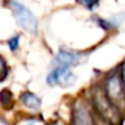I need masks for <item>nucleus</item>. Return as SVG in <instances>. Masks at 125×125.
<instances>
[{
    "label": "nucleus",
    "instance_id": "nucleus-3",
    "mask_svg": "<svg viewBox=\"0 0 125 125\" xmlns=\"http://www.w3.org/2000/svg\"><path fill=\"white\" fill-rule=\"evenodd\" d=\"M9 8L11 9L17 25L31 34H37L38 32V20L34 14L23 4H21L17 0H10L8 3Z\"/></svg>",
    "mask_w": 125,
    "mask_h": 125
},
{
    "label": "nucleus",
    "instance_id": "nucleus-1",
    "mask_svg": "<svg viewBox=\"0 0 125 125\" xmlns=\"http://www.w3.org/2000/svg\"><path fill=\"white\" fill-rule=\"evenodd\" d=\"M91 102H92V107L96 110V114L98 116L107 120L112 125L120 124L121 113L108 99V97L105 96L104 90H103L102 86L92 88V91H91Z\"/></svg>",
    "mask_w": 125,
    "mask_h": 125
},
{
    "label": "nucleus",
    "instance_id": "nucleus-14",
    "mask_svg": "<svg viewBox=\"0 0 125 125\" xmlns=\"http://www.w3.org/2000/svg\"><path fill=\"white\" fill-rule=\"evenodd\" d=\"M0 125H9V124H8V121L5 119H3L1 116H0Z\"/></svg>",
    "mask_w": 125,
    "mask_h": 125
},
{
    "label": "nucleus",
    "instance_id": "nucleus-9",
    "mask_svg": "<svg viewBox=\"0 0 125 125\" xmlns=\"http://www.w3.org/2000/svg\"><path fill=\"white\" fill-rule=\"evenodd\" d=\"M76 1L80 5H82L83 8H86L87 10H90V11H92L99 4V0H76Z\"/></svg>",
    "mask_w": 125,
    "mask_h": 125
},
{
    "label": "nucleus",
    "instance_id": "nucleus-11",
    "mask_svg": "<svg viewBox=\"0 0 125 125\" xmlns=\"http://www.w3.org/2000/svg\"><path fill=\"white\" fill-rule=\"evenodd\" d=\"M6 75V64H5V60L3 59V56L0 55V79L4 77Z\"/></svg>",
    "mask_w": 125,
    "mask_h": 125
},
{
    "label": "nucleus",
    "instance_id": "nucleus-10",
    "mask_svg": "<svg viewBox=\"0 0 125 125\" xmlns=\"http://www.w3.org/2000/svg\"><path fill=\"white\" fill-rule=\"evenodd\" d=\"M8 45H9V48L12 52L17 50L19 49V45H20V36H15V37L10 38L9 42H8Z\"/></svg>",
    "mask_w": 125,
    "mask_h": 125
},
{
    "label": "nucleus",
    "instance_id": "nucleus-5",
    "mask_svg": "<svg viewBox=\"0 0 125 125\" xmlns=\"http://www.w3.org/2000/svg\"><path fill=\"white\" fill-rule=\"evenodd\" d=\"M87 56L86 53L82 52H74L70 49H65V48H61L55 59H54V64L55 66H65V68H71L74 65L80 64L81 61L85 60V58Z\"/></svg>",
    "mask_w": 125,
    "mask_h": 125
},
{
    "label": "nucleus",
    "instance_id": "nucleus-4",
    "mask_svg": "<svg viewBox=\"0 0 125 125\" xmlns=\"http://www.w3.org/2000/svg\"><path fill=\"white\" fill-rule=\"evenodd\" d=\"M94 115L90 104L83 99L75 101L73 105V125H93Z\"/></svg>",
    "mask_w": 125,
    "mask_h": 125
},
{
    "label": "nucleus",
    "instance_id": "nucleus-13",
    "mask_svg": "<svg viewBox=\"0 0 125 125\" xmlns=\"http://www.w3.org/2000/svg\"><path fill=\"white\" fill-rule=\"evenodd\" d=\"M120 76H121V80H123L124 86H125V60L123 61V64L120 66Z\"/></svg>",
    "mask_w": 125,
    "mask_h": 125
},
{
    "label": "nucleus",
    "instance_id": "nucleus-7",
    "mask_svg": "<svg viewBox=\"0 0 125 125\" xmlns=\"http://www.w3.org/2000/svg\"><path fill=\"white\" fill-rule=\"evenodd\" d=\"M75 82H76V76H75V74H74L70 69H68L66 71L62 73V75L60 76L58 85L61 86V87H70V86H73Z\"/></svg>",
    "mask_w": 125,
    "mask_h": 125
},
{
    "label": "nucleus",
    "instance_id": "nucleus-2",
    "mask_svg": "<svg viewBox=\"0 0 125 125\" xmlns=\"http://www.w3.org/2000/svg\"><path fill=\"white\" fill-rule=\"evenodd\" d=\"M102 87L108 99L123 114L125 112V86L120 76V69L107 75Z\"/></svg>",
    "mask_w": 125,
    "mask_h": 125
},
{
    "label": "nucleus",
    "instance_id": "nucleus-6",
    "mask_svg": "<svg viewBox=\"0 0 125 125\" xmlns=\"http://www.w3.org/2000/svg\"><path fill=\"white\" fill-rule=\"evenodd\" d=\"M20 101L22 102V104H23L25 107H27L28 109H32V110H38V109L41 108V105H42L41 98H39L38 96H36L34 93L28 92V91L21 93Z\"/></svg>",
    "mask_w": 125,
    "mask_h": 125
},
{
    "label": "nucleus",
    "instance_id": "nucleus-12",
    "mask_svg": "<svg viewBox=\"0 0 125 125\" xmlns=\"http://www.w3.org/2000/svg\"><path fill=\"white\" fill-rule=\"evenodd\" d=\"M93 125H112V124L108 123L107 120L102 119L101 116H98V115L96 114V116H94V124H93Z\"/></svg>",
    "mask_w": 125,
    "mask_h": 125
},
{
    "label": "nucleus",
    "instance_id": "nucleus-8",
    "mask_svg": "<svg viewBox=\"0 0 125 125\" xmlns=\"http://www.w3.org/2000/svg\"><path fill=\"white\" fill-rule=\"evenodd\" d=\"M0 103L5 109H11L14 107V96L10 90L5 88L0 92Z\"/></svg>",
    "mask_w": 125,
    "mask_h": 125
}]
</instances>
